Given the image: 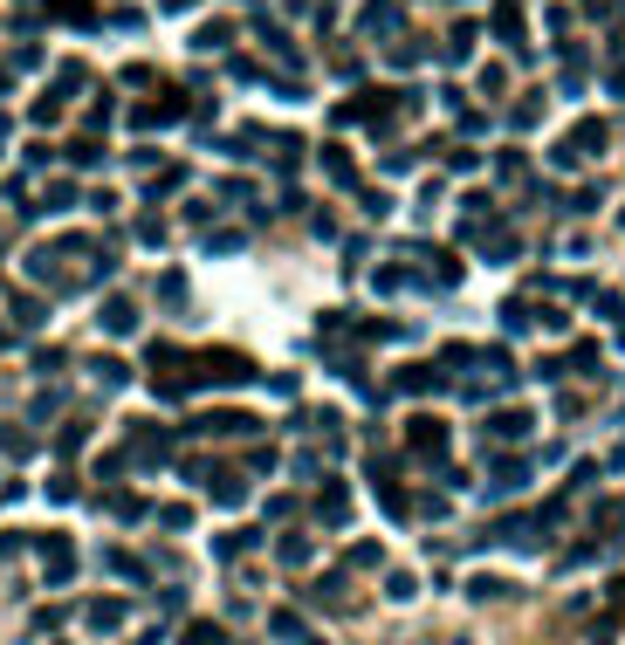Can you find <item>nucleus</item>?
I'll return each mask as SVG.
<instances>
[{
  "label": "nucleus",
  "instance_id": "1",
  "mask_svg": "<svg viewBox=\"0 0 625 645\" xmlns=\"http://www.w3.org/2000/svg\"><path fill=\"white\" fill-rule=\"evenodd\" d=\"M563 522V508H536V515H509V522H495L488 536L501 542V550H536V542H550Z\"/></svg>",
  "mask_w": 625,
  "mask_h": 645
},
{
  "label": "nucleus",
  "instance_id": "2",
  "mask_svg": "<svg viewBox=\"0 0 625 645\" xmlns=\"http://www.w3.org/2000/svg\"><path fill=\"white\" fill-rule=\"evenodd\" d=\"M330 124H372L378 138L392 131V90H358L344 104H330Z\"/></svg>",
  "mask_w": 625,
  "mask_h": 645
},
{
  "label": "nucleus",
  "instance_id": "3",
  "mask_svg": "<svg viewBox=\"0 0 625 645\" xmlns=\"http://www.w3.org/2000/svg\"><path fill=\"white\" fill-rule=\"evenodd\" d=\"M605 138H611L605 124H598V117H584V124H578V131H570L563 144H550V165H557V172H578L591 152H605Z\"/></svg>",
  "mask_w": 625,
  "mask_h": 645
},
{
  "label": "nucleus",
  "instance_id": "4",
  "mask_svg": "<svg viewBox=\"0 0 625 645\" xmlns=\"http://www.w3.org/2000/svg\"><path fill=\"white\" fill-rule=\"evenodd\" d=\"M193 378L200 384H254V364L241 351H193Z\"/></svg>",
  "mask_w": 625,
  "mask_h": 645
},
{
  "label": "nucleus",
  "instance_id": "5",
  "mask_svg": "<svg viewBox=\"0 0 625 645\" xmlns=\"http://www.w3.org/2000/svg\"><path fill=\"white\" fill-rule=\"evenodd\" d=\"M179 117H186V90H158L152 104L131 110V131H138V138H152V131H165V124H179Z\"/></svg>",
  "mask_w": 625,
  "mask_h": 645
},
{
  "label": "nucleus",
  "instance_id": "6",
  "mask_svg": "<svg viewBox=\"0 0 625 645\" xmlns=\"http://www.w3.org/2000/svg\"><path fill=\"white\" fill-rule=\"evenodd\" d=\"M35 550H42V577H48V590L76 584V542H69V536H35Z\"/></svg>",
  "mask_w": 625,
  "mask_h": 645
},
{
  "label": "nucleus",
  "instance_id": "7",
  "mask_svg": "<svg viewBox=\"0 0 625 645\" xmlns=\"http://www.w3.org/2000/svg\"><path fill=\"white\" fill-rule=\"evenodd\" d=\"M124 453H131V467H165L173 461V432H158V426H131L124 432Z\"/></svg>",
  "mask_w": 625,
  "mask_h": 645
},
{
  "label": "nucleus",
  "instance_id": "8",
  "mask_svg": "<svg viewBox=\"0 0 625 645\" xmlns=\"http://www.w3.org/2000/svg\"><path fill=\"white\" fill-rule=\"evenodd\" d=\"M447 419H433V412H420V419H406V446L412 453H426V461H433V453H447Z\"/></svg>",
  "mask_w": 625,
  "mask_h": 645
},
{
  "label": "nucleus",
  "instance_id": "9",
  "mask_svg": "<svg viewBox=\"0 0 625 645\" xmlns=\"http://www.w3.org/2000/svg\"><path fill=\"white\" fill-rule=\"evenodd\" d=\"M392 392H412V399L447 392V364H406V371H392Z\"/></svg>",
  "mask_w": 625,
  "mask_h": 645
},
{
  "label": "nucleus",
  "instance_id": "10",
  "mask_svg": "<svg viewBox=\"0 0 625 645\" xmlns=\"http://www.w3.org/2000/svg\"><path fill=\"white\" fill-rule=\"evenodd\" d=\"M530 426H536V419L522 412V405H501V412H488V446H516V440H530Z\"/></svg>",
  "mask_w": 625,
  "mask_h": 645
},
{
  "label": "nucleus",
  "instance_id": "11",
  "mask_svg": "<svg viewBox=\"0 0 625 645\" xmlns=\"http://www.w3.org/2000/svg\"><path fill=\"white\" fill-rule=\"evenodd\" d=\"M83 625L110 639V631H124V625H131V604H124V598H90V604H83Z\"/></svg>",
  "mask_w": 625,
  "mask_h": 645
},
{
  "label": "nucleus",
  "instance_id": "12",
  "mask_svg": "<svg viewBox=\"0 0 625 645\" xmlns=\"http://www.w3.org/2000/svg\"><path fill=\"white\" fill-rule=\"evenodd\" d=\"M316 522H323V529H344L351 522V488H344V481H323V488H316Z\"/></svg>",
  "mask_w": 625,
  "mask_h": 645
},
{
  "label": "nucleus",
  "instance_id": "13",
  "mask_svg": "<svg viewBox=\"0 0 625 645\" xmlns=\"http://www.w3.org/2000/svg\"><path fill=\"white\" fill-rule=\"evenodd\" d=\"M96 330H104V337H131V330H138V303H131V295H110V303L96 309Z\"/></svg>",
  "mask_w": 625,
  "mask_h": 645
},
{
  "label": "nucleus",
  "instance_id": "14",
  "mask_svg": "<svg viewBox=\"0 0 625 645\" xmlns=\"http://www.w3.org/2000/svg\"><path fill=\"white\" fill-rule=\"evenodd\" d=\"M193 432H200V440H220V432H262V419L254 412H200Z\"/></svg>",
  "mask_w": 625,
  "mask_h": 645
},
{
  "label": "nucleus",
  "instance_id": "15",
  "mask_svg": "<svg viewBox=\"0 0 625 645\" xmlns=\"http://www.w3.org/2000/svg\"><path fill=\"white\" fill-rule=\"evenodd\" d=\"M104 515H110V522H152V501H144V494H131V488H110L104 494Z\"/></svg>",
  "mask_w": 625,
  "mask_h": 645
},
{
  "label": "nucleus",
  "instance_id": "16",
  "mask_svg": "<svg viewBox=\"0 0 625 645\" xmlns=\"http://www.w3.org/2000/svg\"><path fill=\"white\" fill-rule=\"evenodd\" d=\"M530 474H536V461H516V453H509V461L488 467V494H516V488H530Z\"/></svg>",
  "mask_w": 625,
  "mask_h": 645
},
{
  "label": "nucleus",
  "instance_id": "17",
  "mask_svg": "<svg viewBox=\"0 0 625 645\" xmlns=\"http://www.w3.org/2000/svg\"><path fill=\"white\" fill-rule=\"evenodd\" d=\"M488 28H495V42H501V48H516V55H522V7H516V0H495Z\"/></svg>",
  "mask_w": 625,
  "mask_h": 645
},
{
  "label": "nucleus",
  "instance_id": "18",
  "mask_svg": "<svg viewBox=\"0 0 625 645\" xmlns=\"http://www.w3.org/2000/svg\"><path fill=\"white\" fill-rule=\"evenodd\" d=\"M206 494H213L220 508H241V501H248V474H234V467H213V474H206Z\"/></svg>",
  "mask_w": 625,
  "mask_h": 645
},
{
  "label": "nucleus",
  "instance_id": "19",
  "mask_svg": "<svg viewBox=\"0 0 625 645\" xmlns=\"http://www.w3.org/2000/svg\"><path fill=\"white\" fill-rule=\"evenodd\" d=\"M268 639H275V645H330V639H316L296 611H275V618H268Z\"/></svg>",
  "mask_w": 625,
  "mask_h": 645
},
{
  "label": "nucleus",
  "instance_id": "20",
  "mask_svg": "<svg viewBox=\"0 0 625 645\" xmlns=\"http://www.w3.org/2000/svg\"><path fill=\"white\" fill-rule=\"evenodd\" d=\"M406 28V7H399V0H372V7H364V35H399Z\"/></svg>",
  "mask_w": 625,
  "mask_h": 645
},
{
  "label": "nucleus",
  "instance_id": "21",
  "mask_svg": "<svg viewBox=\"0 0 625 645\" xmlns=\"http://www.w3.org/2000/svg\"><path fill=\"white\" fill-rule=\"evenodd\" d=\"M83 371H90V378L104 384V392H124V384H131V364H124V357H90Z\"/></svg>",
  "mask_w": 625,
  "mask_h": 645
},
{
  "label": "nucleus",
  "instance_id": "22",
  "mask_svg": "<svg viewBox=\"0 0 625 645\" xmlns=\"http://www.w3.org/2000/svg\"><path fill=\"white\" fill-rule=\"evenodd\" d=\"M254 542H262V529H227V536H213V556H220V563H241Z\"/></svg>",
  "mask_w": 625,
  "mask_h": 645
},
{
  "label": "nucleus",
  "instance_id": "23",
  "mask_svg": "<svg viewBox=\"0 0 625 645\" xmlns=\"http://www.w3.org/2000/svg\"><path fill=\"white\" fill-rule=\"evenodd\" d=\"M104 570H110V577H124V584H144V577H152V563L131 556V550H104Z\"/></svg>",
  "mask_w": 625,
  "mask_h": 645
},
{
  "label": "nucleus",
  "instance_id": "24",
  "mask_svg": "<svg viewBox=\"0 0 625 645\" xmlns=\"http://www.w3.org/2000/svg\"><path fill=\"white\" fill-rule=\"evenodd\" d=\"M316 165H323V172H330L337 185H351V193H358V165H351V152H337V144H323V158H316Z\"/></svg>",
  "mask_w": 625,
  "mask_h": 645
},
{
  "label": "nucleus",
  "instance_id": "25",
  "mask_svg": "<svg viewBox=\"0 0 625 645\" xmlns=\"http://www.w3.org/2000/svg\"><path fill=\"white\" fill-rule=\"evenodd\" d=\"M7 316H15V330H42V322H48V303H35V295H15V303H7Z\"/></svg>",
  "mask_w": 625,
  "mask_h": 645
},
{
  "label": "nucleus",
  "instance_id": "26",
  "mask_svg": "<svg viewBox=\"0 0 625 645\" xmlns=\"http://www.w3.org/2000/svg\"><path fill=\"white\" fill-rule=\"evenodd\" d=\"M179 645H227V625H220V618H193V625L179 631Z\"/></svg>",
  "mask_w": 625,
  "mask_h": 645
},
{
  "label": "nucleus",
  "instance_id": "27",
  "mask_svg": "<svg viewBox=\"0 0 625 645\" xmlns=\"http://www.w3.org/2000/svg\"><path fill=\"white\" fill-rule=\"evenodd\" d=\"M179 185H186V165H165V172H152V185H144V200H173V193H179Z\"/></svg>",
  "mask_w": 625,
  "mask_h": 645
},
{
  "label": "nucleus",
  "instance_id": "28",
  "mask_svg": "<svg viewBox=\"0 0 625 645\" xmlns=\"http://www.w3.org/2000/svg\"><path fill=\"white\" fill-rule=\"evenodd\" d=\"M474 35H481V28H474V21H453V28H447V55H440V62H468Z\"/></svg>",
  "mask_w": 625,
  "mask_h": 645
},
{
  "label": "nucleus",
  "instance_id": "29",
  "mask_svg": "<svg viewBox=\"0 0 625 645\" xmlns=\"http://www.w3.org/2000/svg\"><path fill=\"white\" fill-rule=\"evenodd\" d=\"M69 165H83V172H90V165H104V138H96V131H90V138H69Z\"/></svg>",
  "mask_w": 625,
  "mask_h": 645
},
{
  "label": "nucleus",
  "instance_id": "30",
  "mask_svg": "<svg viewBox=\"0 0 625 645\" xmlns=\"http://www.w3.org/2000/svg\"><path fill=\"white\" fill-rule=\"evenodd\" d=\"M83 440H90V426H83V419H69V426L55 432V461H76V453H83Z\"/></svg>",
  "mask_w": 625,
  "mask_h": 645
},
{
  "label": "nucleus",
  "instance_id": "31",
  "mask_svg": "<svg viewBox=\"0 0 625 645\" xmlns=\"http://www.w3.org/2000/svg\"><path fill=\"white\" fill-rule=\"evenodd\" d=\"M83 83H90V69H83V62H63V69H55V83H48V90H55V96H63V104H69V96H76Z\"/></svg>",
  "mask_w": 625,
  "mask_h": 645
},
{
  "label": "nucleus",
  "instance_id": "32",
  "mask_svg": "<svg viewBox=\"0 0 625 645\" xmlns=\"http://www.w3.org/2000/svg\"><path fill=\"white\" fill-rule=\"evenodd\" d=\"M213 200H220V206H241V213H248V206H254V185H248V179H220V185H213Z\"/></svg>",
  "mask_w": 625,
  "mask_h": 645
},
{
  "label": "nucleus",
  "instance_id": "33",
  "mask_svg": "<svg viewBox=\"0 0 625 645\" xmlns=\"http://www.w3.org/2000/svg\"><path fill=\"white\" fill-rule=\"evenodd\" d=\"M28 124H35V131L63 124V96H55V90H42V96H35V110H28Z\"/></svg>",
  "mask_w": 625,
  "mask_h": 645
},
{
  "label": "nucleus",
  "instance_id": "34",
  "mask_svg": "<svg viewBox=\"0 0 625 645\" xmlns=\"http://www.w3.org/2000/svg\"><path fill=\"white\" fill-rule=\"evenodd\" d=\"M152 295H158V303H165V309H179V303H186V275H179V268H165Z\"/></svg>",
  "mask_w": 625,
  "mask_h": 645
},
{
  "label": "nucleus",
  "instance_id": "35",
  "mask_svg": "<svg viewBox=\"0 0 625 645\" xmlns=\"http://www.w3.org/2000/svg\"><path fill=\"white\" fill-rule=\"evenodd\" d=\"M372 289L378 295H399V289H406V268H399V262H378L372 268Z\"/></svg>",
  "mask_w": 625,
  "mask_h": 645
},
{
  "label": "nucleus",
  "instance_id": "36",
  "mask_svg": "<svg viewBox=\"0 0 625 645\" xmlns=\"http://www.w3.org/2000/svg\"><path fill=\"white\" fill-rule=\"evenodd\" d=\"M275 556H282L289 570H303V563H310L316 550H310V536H282V542H275Z\"/></svg>",
  "mask_w": 625,
  "mask_h": 645
},
{
  "label": "nucleus",
  "instance_id": "37",
  "mask_svg": "<svg viewBox=\"0 0 625 645\" xmlns=\"http://www.w3.org/2000/svg\"><path fill=\"white\" fill-rule=\"evenodd\" d=\"M481 254L488 262H516V233H481Z\"/></svg>",
  "mask_w": 625,
  "mask_h": 645
},
{
  "label": "nucleus",
  "instance_id": "38",
  "mask_svg": "<svg viewBox=\"0 0 625 645\" xmlns=\"http://www.w3.org/2000/svg\"><path fill=\"white\" fill-rule=\"evenodd\" d=\"M131 474V453L124 446H117V453H104V461H96V481H124Z\"/></svg>",
  "mask_w": 625,
  "mask_h": 645
},
{
  "label": "nucleus",
  "instance_id": "39",
  "mask_svg": "<svg viewBox=\"0 0 625 645\" xmlns=\"http://www.w3.org/2000/svg\"><path fill=\"white\" fill-rule=\"evenodd\" d=\"M83 117H90V131H110V124H117V96H96Z\"/></svg>",
  "mask_w": 625,
  "mask_h": 645
},
{
  "label": "nucleus",
  "instance_id": "40",
  "mask_svg": "<svg viewBox=\"0 0 625 645\" xmlns=\"http://www.w3.org/2000/svg\"><path fill=\"white\" fill-rule=\"evenodd\" d=\"M48 501H55V508H69V501H76V474H48Z\"/></svg>",
  "mask_w": 625,
  "mask_h": 645
},
{
  "label": "nucleus",
  "instance_id": "41",
  "mask_svg": "<svg viewBox=\"0 0 625 645\" xmlns=\"http://www.w3.org/2000/svg\"><path fill=\"white\" fill-rule=\"evenodd\" d=\"M412 590H420V577H412V570H392V577H385V598H399V604H406Z\"/></svg>",
  "mask_w": 625,
  "mask_h": 645
},
{
  "label": "nucleus",
  "instance_id": "42",
  "mask_svg": "<svg viewBox=\"0 0 625 645\" xmlns=\"http://www.w3.org/2000/svg\"><path fill=\"white\" fill-rule=\"evenodd\" d=\"M55 412H63V392H35V405H28L35 426H42V419H55Z\"/></svg>",
  "mask_w": 625,
  "mask_h": 645
},
{
  "label": "nucleus",
  "instance_id": "43",
  "mask_svg": "<svg viewBox=\"0 0 625 645\" xmlns=\"http://www.w3.org/2000/svg\"><path fill=\"white\" fill-rule=\"evenodd\" d=\"M152 515H158L165 529H173V536H179V529H193V508H186V501H173V508H152Z\"/></svg>",
  "mask_w": 625,
  "mask_h": 645
},
{
  "label": "nucleus",
  "instance_id": "44",
  "mask_svg": "<svg viewBox=\"0 0 625 645\" xmlns=\"http://www.w3.org/2000/svg\"><path fill=\"white\" fill-rule=\"evenodd\" d=\"M385 563V542H351V570H372Z\"/></svg>",
  "mask_w": 625,
  "mask_h": 645
},
{
  "label": "nucleus",
  "instance_id": "45",
  "mask_svg": "<svg viewBox=\"0 0 625 645\" xmlns=\"http://www.w3.org/2000/svg\"><path fill=\"white\" fill-rule=\"evenodd\" d=\"M536 117H543V96H522V104L516 110H509V124H516V131H530V124Z\"/></svg>",
  "mask_w": 625,
  "mask_h": 645
},
{
  "label": "nucleus",
  "instance_id": "46",
  "mask_svg": "<svg viewBox=\"0 0 625 645\" xmlns=\"http://www.w3.org/2000/svg\"><path fill=\"white\" fill-rule=\"evenodd\" d=\"M310 598H316V604H344V577H316Z\"/></svg>",
  "mask_w": 625,
  "mask_h": 645
},
{
  "label": "nucleus",
  "instance_id": "47",
  "mask_svg": "<svg viewBox=\"0 0 625 645\" xmlns=\"http://www.w3.org/2000/svg\"><path fill=\"white\" fill-rule=\"evenodd\" d=\"M358 200H364V213H378V220H392V200L378 193V185H358Z\"/></svg>",
  "mask_w": 625,
  "mask_h": 645
},
{
  "label": "nucleus",
  "instance_id": "48",
  "mask_svg": "<svg viewBox=\"0 0 625 645\" xmlns=\"http://www.w3.org/2000/svg\"><path fill=\"white\" fill-rule=\"evenodd\" d=\"M131 233H138L144 247H158V241H165V220H158V213H144V220H138V227H131Z\"/></svg>",
  "mask_w": 625,
  "mask_h": 645
},
{
  "label": "nucleus",
  "instance_id": "49",
  "mask_svg": "<svg viewBox=\"0 0 625 645\" xmlns=\"http://www.w3.org/2000/svg\"><path fill=\"white\" fill-rule=\"evenodd\" d=\"M69 206H76V185H55V193L42 200V213H69Z\"/></svg>",
  "mask_w": 625,
  "mask_h": 645
},
{
  "label": "nucleus",
  "instance_id": "50",
  "mask_svg": "<svg viewBox=\"0 0 625 645\" xmlns=\"http://www.w3.org/2000/svg\"><path fill=\"white\" fill-rule=\"evenodd\" d=\"M275 461H282L275 446H254V453H248V474H275Z\"/></svg>",
  "mask_w": 625,
  "mask_h": 645
},
{
  "label": "nucleus",
  "instance_id": "51",
  "mask_svg": "<svg viewBox=\"0 0 625 645\" xmlns=\"http://www.w3.org/2000/svg\"><path fill=\"white\" fill-rule=\"evenodd\" d=\"M412 62H426L420 42H399V48H392V69H412Z\"/></svg>",
  "mask_w": 625,
  "mask_h": 645
},
{
  "label": "nucleus",
  "instance_id": "52",
  "mask_svg": "<svg viewBox=\"0 0 625 645\" xmlns=\"http://www.w3.org/2000/svg\"><path fill=\"white\" fill-rule=\"evenodd\" d=\"M227 42H234V28L220 21V28H200V42H193V48H227Z\"/></svg>",
  "mask_w": 625,
  "mask_h": 645
},
{
  "label": "nucleus",
  "instance_id": "53",
  "mask_svg": "<svg viewBox=\"0 0 625 645\" xmlns=\"http://www.w3.org/2000/svg\"><path fill=\"white\" fill-rule=\"evenodd\" d=\"M42 69V48H15V76H35Z\"/></svg>",
  "mask_w": 625,
  "mask_h": 645
},
{
  "label": "nucleus",
  "instance_id": "54",
  "mask_svg": "<svg viewBox=\"0 0 625 645\" xmlns=\"http://www.w3.org/2000/svg\"><path fill=\"white\" fill-rule=\"evenodd\" d=\"M63 618H69L63 604H42V611H35V631H55V625H63Z\"/></svg>",
  "mask_w": 625,
  "mask_h": 645
},
{
  "label": "nucleus",
  "instance_id": "55",
  "mask_svg": "<svg viewBox=\"0 0 625 645\" xmlns=\"http://www.w3.org/2000/svg\"><path fill=\"white\" fill-rule=\"evenodd\" d=\"M21 550H35V536H15V529H7V536H0V563H7V556H21Z\"/></svg>",
  "mask_w": 625,
  "mask_h": 645
},
{
  "label": "nucleus",
  "instance_id": "56",
  "mask_svg": "<svg viewBox=\"0 0 625 645\" xmlns=\"http://www.w3.org/2000/svg\"><path fill=\"white\" fill-rule=\"evenodd\" d=\"M468 590H474V598H481V604H488V598H509V584H495V577H474Z\"/></svg>",
  "mask_w": 625,
  "mask_h": 645
},
{
  "label": "nucleus",
  "instance_id": "57",
  "mask_svg": "<svg viewBox=\"0 0 625 645\" xmlns=\"http://www.w3.org/2000/svg\"><path fill=\"white\" fill-rule=\"evenodd\" d=\"M605 598H611V611L625 618V577H611V590H605Z\"/></svg>",
  "mask_w": 625,
  "mask_h": 645
},
{
  "label": "nucleus",
  "instance_id": "58",
  "mask_svg": "<svg viewBox=\"0 0 625 645\" xmlns=\"http://www.w3.org/2000/svg\"><path fill=\"white\" fill-rule=\"evenodd\" d=\"M158 7H165V15H193V7H200V0H158Z\"/></svg>",
  "mask_w": 625,
  "mask_h": 645
},
{
  "label": "nucleus",
  "instance_id": "59",
  "mask_svg": "<svg viewBox=\"0 0 625 645\" xmlns=\"http://www.w3.org/2000/svg\"><path fill=\"white\" fill-rule=\"evenodd\" d=\"M15 343H21V330H15V322H0V351H15Z\"/></svg>",
  "mask_w": 625,
  "mask_h": 645
},
{
  "label": "nucleus",
  "instance_id": "60",
  "mask_svg": "<svg viewBox=\"0 0 625 645\" xmlns=\"http://www.w3.org/2000/svg\"><path fill=\"white\" fill-rule=\"evenodd\" d=\"M55 645H63V639H55Z\"/></svg>",
  "mask_w": 625,
  "mask_h": 645
}]
</instances>
